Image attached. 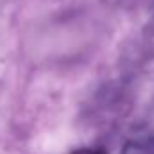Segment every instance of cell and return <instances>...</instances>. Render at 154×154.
Returning <instances> with one entry per match:
<instances>
[{"instance_id":"cell-1","label":"cell","mask_w":154,"mask_h":154,"mask_svg":"<svg viewBox=\"0 0 154 154\" xmlns=\"http://www.w3.org/2000/svg\"><path fill=\"white\" fill-rule=\"evenodd\" d=\"M72 154H106V151H102V149H90V147H84V149L74 151Z\"/></svg>"}]
</instances>
